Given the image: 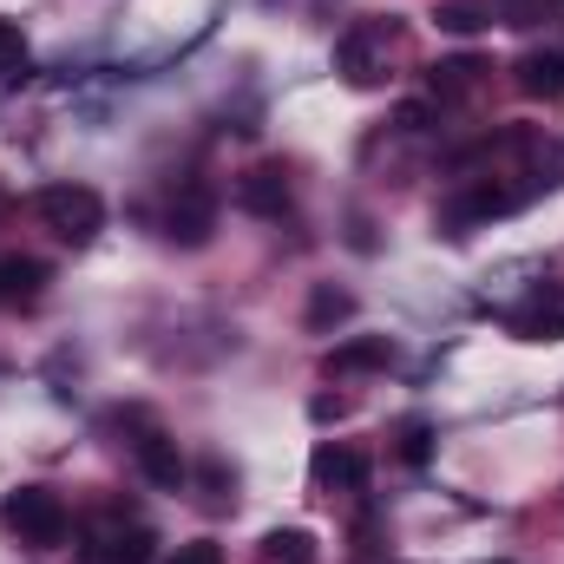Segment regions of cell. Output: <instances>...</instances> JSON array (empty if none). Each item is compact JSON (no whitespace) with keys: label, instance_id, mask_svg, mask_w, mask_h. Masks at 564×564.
Masks as SVG:
<instances>
[{"label":"cell","instance_id":"obj_4","mask_svg":"<svg viewBox=\"0 0 564 564\" xmlns=\"http://www.w3.org/2000/svg\"><path fill=\"white\" fill-rule=\"evenodd\" d=\"M506 328H512L519 341H564V282L532 289V295L506 315Z\"/></svg>","mask_w":564,"mask_h":564},{"label":"cell","instance_id":"obj_6","mask_svg":"<svg viewBox=\"0 0 564 564\" xmlns=\"http://www.w3.org/2000/svg\"><path fill=\"white\" fill-rule=\"evenodd\" d=\"M171 243H184V250H197V243H210V230H217V197H210V184H184L177 197H171Z\"/></svg>","mask_w":564,"mask_h":564},{"label":"cell","instance_id":"obj_8","mask_svg":"<svg viewBox=\"0 0 564 564\" xmlns=\"http://www.w3.org/2000/svg\"><path fill=\"white\" fill-rule=\"evenodd\" d=\"M237 204H243L250 217H282V210H289V177H282V164L243 171V177H237Z\"/></svg>","mask_w":564,"mask_h":564},{"label":"cell","instance_id":"obj_1","mask_svg":"<svg viewBox=\"0 0 564 564\" xmlns=\"http://www.w3.org/2000/svg\"><path fill=\"white\" fill-rule=\"evenodd\" d=\"M545 184H552V177H525V184H506V177H473L459 197H446V204H440V224H446L453 237H466V230H479V224H492V217L525 210Z\"/></svg>","mask_w":564,"mask_h":564},{"label":"cell","instance_id":"obj_17","mask_svg":"<svg viewBox=\"0 0 564 564\" xmlns=\"http://www.w3.org/2000/svg\"><path fill=\"white\" fill-rule=\"evenodd\" d=\"M0 79H26V33H20V20H0Z\"/></svg>","mask_w":564,"mask_h":564},{"label":"cell","instance_id":"obj_7","mask_svg":"<svg viewBox=\"0 0 564 564\" xmlns=\"http://www.w3.org/2000/svg\"><path fill=\"white\" fill-rule=\"evenodd\" d=\"M151 532L144 525H99L86 545H79V564H151Z\"/></svg>","mask_w":564,"mask_h":564},{"label":"cell","instance_id":"obj_5","mask_svg":"<svg viewBox=\"0 0 564 564\" xmlns=\"http://www.w3.org/2000/svg\"><path fill=\"white\" fill-rule=\"evenodd\" d=\"M388 46H394V26H381V20L355 26V33L335 46V59H341V73H348V86H375V79H381Z\"/></svg>","mask_w":564,"mask_h":564},{"label":"cell","instance_id":"obj_20","mask_svg":"<svg viewBox=\"0 0 564 564\" xmlns=\"http://www.w3.org/2000/svg\"><path fill=\"white\" fill-rule=\"evenodd\" d=\"M171 564H224V545L217 539H191V545H177Z\"/></svg>","mask_w":564,"mask_h":564},{"label":"cell","instance_id":"obj_19","mask_svg":"<svg viewBox=\"0 0 564 564\" xmlns=\"http://www.w3.org/2000/svg\"><path fill=\"white\" fill-rule=\"evenodd\" d=\"M558 0H506V26H539Z\"/></svg>","mask_w":564,"mask_h":564},{"label":"cell","instance_id":"obj_3","mask_svg":"<svg viewBox=\"0 0 564 564\" xmlns=\"http://www.w3.org/2000/svg\"><path fill=\"white\" fill-rule=\"evenodd\" d=\"M0 519H7V532H13L20 545H33V552L66 545V525H73V519H66V499L46 492V486H20V492H7Z\"/></svg>","mask_w":564,"mask_h":564},{"label":"cell","instance_id":"obj_23","mask_svg":"<svg viewBox=\"0 0 564 564\" xmlns=\"http://www.w3.org/2000/svg\"><path fill=\"white\" fill-rule=\"evenodd\" d=\"M0 308H7V289H0Z\"/></svg>","mask_w":564,"mask_h":564},{"label":"cell","instance_id":"obj_21","mask_svg":"<svg viewBox=\"0 0 564 564\" xmlns=\"http://www.w3.org/2000/svg\"><path fill=\"white\" fill-rule=\"evenodd\" d=\"M426 119H433V106H426V99H408V106L394 112V126H401V132H426Z\"/></svg>","mask_w":564,"mask_h":564},{"label":"cell","instance_id":"obj_13","mask_svg":"<svg viewBox=\"0 0 564 564\" xmlns=\"http://www.w3.org/2000/svg\"><path fill=\"white\" fill-rule=\"evenodd\" d=\"M479 73H486V59H440V66L426 73V93H433L440 106L473 99V93H479Z\"/></svg>","mask_w":564,"mask_h":564},{"label":"cell","instance_id":"obj_14","mask_svg":"<svg viewBox=\"0 0 564 564\" xmlns=\"http://www.w3.org/2000/svg\"><path fill=\"white\" fill-rule=\"evenodd\" d=\"M0 289H7V308H13V302H33V295L46 289V263H33V257H0Z\"/></svg>","mask_w":564,"mask_h":564},{"label":"cell","instance_id":"obj_15","mask_svg":"<svg viewBox=\"0 0 564 564\" xmlns=\"http://www.w3.org/2000/svg\"><path fill=\"white\" fill-rule=\"evenodd\" d=\"M263 564H315V539H308L302 525L270 532V539H263Z\"/></svg>","mask_w":564,"mask_h":564},{"label":"cell","instance_id":"obj_12","mask_svg":"<svg viewBox=\"0 0 564 564\" xmlns=\"http://www.w3.org/2000/svg\"><path fill=\"white\" fill-rule=\"evenodd\" d=\"M139 473L151 479V486L177 492V486H184V459H177V440H164V433H144V440H139Z\"/></svg>","mask_w":564,"mask_h":564},{"label":"cell","instance_id":"obj_10","mask_svg":"<svg viewBox=\"0 0 564 564\" xmlns=\"http://www.w3.org/2000/svg\"><path fill=\"white\" fill-rule=\"evenodd\" d=\"M308 473H315V486H335V492H361L368 486V459L355 446H322L308 459Z\"/></svg>","mask_w":564,"mask_h":564},{"label":"cell","instance_id":"obj_9","mask_svg":"<svg viewBox=\"0 0 564 564\" xmlns=\"http://www.w3.org/2000/svg\"><path fill=\"white\" fill-rule=\"evenodd\" d=\"M512 79H519V93L525 99H564V46H539V53H525L519 66H512Z\"/></svg>","mask_w":564,"mask_h":564},{"label":"cell","instance_id":"obj_16","mask_svg":"<svg viewBox=\"0 0 564 564\" xmlns=\"http://www.w3.org/2000/svg\"><path fill=\"white\" fill-rule=\"evenodd\" d=\"M355 308V295L348 289H335V282H322L315 295H308V328H328V322H341Z\"/></svg>","mask_w":564,"mask_h":564},{"label":"cell","instance_id":"obj_2","mask_svg":"<svg viewBox=\"0 0 564 564\" xmlns=\"http://www.w3.org/2000/svg\"><path fill=\"white\" fill-rule=\"evenodd\" d=\"M33 210H40V224H46L59 243H73V250H86V243L106 230V204H99L93 184H46V191L33 197Z\"/></svg>","mask_w":564,"mask_h":564},{"label":"cell","instance_id":"obj_22","mask_svg":"<svg viewBox=\"0 0 564 564\" xmlns=\"http://www.w3.org/2000/svg\"><path fill=\"white\" fill-rule=\"evenodd\" d=\"M440 26H453V33H473V26H486L473 7H440Z\"/></svg>","mask_w":564,"mask_h":564},{"label":"cell","instance_id":"obj_11","mask_svg":"<svg viewBox=\"0 0 564 564\" xmlns=\"http://www.w3.org/2000/svg\"><path fill=\"white\" fill-rule=\"evenodd\" d=\"M388 355H394L388 335H355V341H335L322 368L328 375H368V368H388Z\"/></svg>","mask_w":564,"mask_h":564},{"label":"cell","instance_id":"obj_18","mask_svg":"<svg viewBox=\"0 0 564 564\" xmlns=\"http://www.w3.org/2000/svg\"><path fill=\"white\" fill-rule=\"evenodd\" d=\"M401 459H408V466H426V459H433V426L426 421L401 426Z\"/></svg>","mask_w":564,"mask_h":564}]
</instances>
